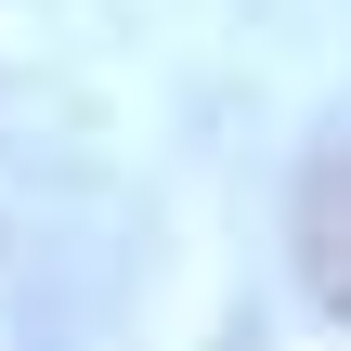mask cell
I'll return each mask as SVG.
<instances>
[{
	"label": "cell",
	"instance_id": "cell-1",
	"mask_svg": "<svg viewBox=\"0 0 351 351\" xmlns=\"http://www.w3.org/2000/svg\"><path fill=\"white\" fill-rule=\"evenodd\" d=\"M287 261H300L313 313H339V326H351V104L313 130L300 182H287Z\"/></svg>",
	"mask_w": 351,
	"mask_h": 351
}]
</instances>
